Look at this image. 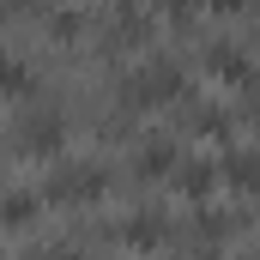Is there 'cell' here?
<instances>
[{
	"label": "cell",
	"mask_w": 260,
	"mask_h": 260,
	"mask_svg": "<svg viewBox=\"0 0 260 260\" xmlns=\"http://www.w3.org/2000/svg\"><path fill=\"white\" fill-rule=\"evenodd\" d=\"M103 188V170H91V164H79V170H67V176H55V194H73V200H91Z\"/></svg>",
	"instance_id": "6da1fadb"
},
{
	"label": "cell",
	"mask_w": 260,
	"mask_h": 260,
	"mask_svg": "<svg viewBox=\"0 0 260 260\" xmlns=\"http://www.w3.org/2000/svg\"><path fill=\"white\" fill-rule=\"evenodd\" d=\"M30 145H37V151H55V145H61V121H55V115H37V121H30Z\"/></svg>",
	"instance_id": "7a4b0ae2"
},
{
	"label": "cell",
	"mask_w": 260,
	"mask_h": 260,
	"mask_svg": "<svg viewBox=\"0 0 260 260\" xmlns=\"http://www.w3.org/2000/svg\"><path fill=\"white\" fill-rule=\"evenodd\" d=\"M24 85H30V73H24V61L0 55V91H24Z\"/></svg>",
	"instance_id": "3957f363"
},
{
	"label": "cell",
	"mask_w": 260,
	"mask_h": 260,
	"mask_svg": "<svg viewBox=\"0 0 260 260\" xmlns=\"http://www.w3.org/2000/svg\"><path fill=\"white\" fill-rule=\"evenodd\" d=\"M170 157H176L170 145H145V157H139V170H145V176H157V170H170Z\"/></svg>",
	"instance_id": "277c9868"
},
{
	"label": "cell",
	"mask_w": 260,
	"mask_h": 260,
	"mask_svg": "<svg viewBox=\"0 0 260 260\" xmlns=\"http://www.w3.org/2000/svg\"><path fill=\"white\" fill-rule=\"evenodd\" d=\"M206 182H212V170H206V164H194V170L182 176V188H188V194H206Z\"/></svg>",
	"instance_id": "5b68a950"
},
{
	"label": "cell",
	"mask_w": 260,
	"mask_h": 260,
	"mask_svg": "<svg viewBox=\"0 0 260 260\" xmlns=\"http://www.w3.org/2000/svg\"><path fill=\"white\" fill-rule=\"evenodd\" d=\"M127 236H133V242H139V248H145V242L157 236V224H151V218H133V224H127Z\"/></svg>",
	"instance_id": "8992f818"
},
{
	"label": "cell",
	"mask_w": 260,
	"mask_h": 260,
	"mask_svg": "<svg viewBox=\"0 0 260 260\" xmlns=\"http://www.w3.org/2000/svg\"><path fill=\"white\" fill-rule=\"evenodd\" d=\"M0 218H6V224H18V218H30V200H6V206H0Z\"/></svg>",
	"instance_id": "52a82bcc"
}]
</instances>
